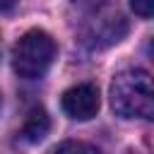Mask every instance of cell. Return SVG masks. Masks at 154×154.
Segmentation results:
<instances>
[{
  "label": "cell",
  "mask_w": 154,
  "mask_h": 154,
  "mask_svg": "<svg viewBox=\"0 0 154 154\" xmlns=\"http://www.w3.org/2000/svg\"><path fill=\"white\" fill-rule=\"evenodd\" d=\"M111 106L120 118H144L154 116V91L152 77L142 67L120 70L111 82Z\"/></svg>",
  "instance_id": "cell-1"
},
{
  "label": "cell",
  "mask_w": 154,
  "mask_h": 154,
  "mask_svg": "<svg viewBox=\"0 0 154 154\" xmlns=\"http://www.w3.org/2000/svg\"><path fill=\"white\" fill-rule=\"evenodd\" d=\"M55 58V41L43 29L26 31L12 48V67L22 79H38Z\"/></svg>",
  "instance_id": "cell-2"
},
{
  "label": "cell",
  "mask_w": 154,
  "mask_h": 154,
  "mask_svg": "<svg viewBox=\"0 0 154 154\" xmlns=\"http://www.w3.org/2000/svg\"><path fill=\"white\" fill-rule=\"evenodd\" d=\"M63 111L75 118V120H91L96 113H99V106H101V99H99V89L96 84H89V82H82V84H75L70 87L63 99Z\"/></svg>",
  "instance_id": "cell-3"
},
{
  "label": "cell",
  "mask_w": 154,
  "mask_h": 154,
  "mask_svg": "<svg viewBox=\"0 0 154 154\" xmlns=\"http://www.w3.org/2000/svg\"><path fill=\"white\" fill-rule=\"evenodd\" d=\"M48 130H51V118H48V113H46L41 106H36V108H31V111L26 113L19 135H22L24 142L36 144V142H41V140L48 135Z\"/></svg>",
  "instance_id": "cell-4"
},
{
  "label": "cell",
  "mask_w": 154,
  "mask_h": 154,
  "mask_svg": "<svg viewBox=\"0 0 154 154\" xmlns=\"http://www.w3.org/2000/svg\"><path fill=\"white\" fill-rule=\"evenodd\" d=\"M51 154H101V149L94 147V144H89V142L67 140V142H60Z\"/></svg>",
  "instance_id": "cell-5"
},
{
  "label": "cell",
  "mask_w": 154,
  "mask_h": 154,
  "mask_svg": "<svg viewBox=\"0 0 154 154\" xmlns=\"http://www.w3.org/2000/svg\"><path fill=\"white\" fill-rule=\"evenodd\" d=\"M130 7L135 10V14L149 19L152 12H154V0H130Z\"/></svg>",
  "instance_id": "cell-6"
},
{
  "label": "cell",
  "mask_w": 154,
  "mask_h": 154,
  "mask_svg": "<svg viewBox=\"0 0 154 154\" xmlns=\"http://www.w3.org/2000/svg\"><path fill=\"white\" fill-rule=\"evenodd\" d=\"M17 2H19V0H0V12H5V10H12Z\"/></svg>",
  "instance_id": "cell-7"
}]
</instances>
